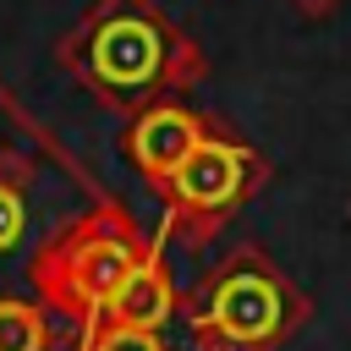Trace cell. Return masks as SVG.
I'll return each mask as SVG.
<instances>
[{
    "mask_svg": "<svg viewBox=\"0 0 351 351\" xmlns=\"http://www.w3.org/2000/svg\"><path fill=\"white\" fill-rule=\"evenodd\" d=\"M137 241L115 225H93V230H77L66 247H55L49 258L38 252V269L33 280L77 318H93L104 313V302L121 291V280L137 269Z\"/></svg>",
    "mask_w": 351,
    "mask_h": 351,
    "instance_id": "1",
    "label": "cell"
},
{
    "mask_svg": "<svg viewBox=\"0 0 351 351\" xmlns=\"http://www.w3.org/2000/svg\"><path fill=\"white\" fill-rule=\"evenodd\" d=\"M170 66V33L159 27V16H148L143 5H121L110 11L93 38H88V77L104 93L137 99L148 93Z\"/></svg>",
    "mask_w": 351,
    "mask_h": 351,
    "instance_id": "2",
    "label": "cell"
},
{
    "mask_svg": "<svg viewBox=\"0 0 351 351\" xmlns=\"http://www.w3.org/2000/svg\"><path fill=\"white\" fill-rule=\"evenodd\" d=\"M197 324L230 346H269L285 324V291L263 269H230L208 291V307L197 313Z\"/></svg>",
    "mask_w": 351,
    "mask_h": 351,
    "instance_id": "3",
    "label": "cell"
},
{
    "mask_svg": "<svg viewBox=\"0 0 351 351\" xmlns=\"http://www.w3.org/2000/svg\"><path fill=\"white\" fill-rule=\"evenodd\" d=\"M247 176H252L247 148H236L225 137H203L170 176V192H176V208H186V214H225L247 192Z\"/></svg>",
    "mask_w": 351,
    "mask_h": 351,
    "instance_id": "4",
    "label": "cell"
},
{
    "mask_svg": "<svg viewBox=\"0 0 351 351\" xmlns=\"http://www.w3.org/2000/svg\"><path fill=\"white\" fill-rule=\"evenodd\" d=\"M197 143H203V126H197V115L181 110V104H154V110H143V115L132 121V137H126L132 165H137L148 181H159V186H170V176L181 170V159H186Z\"/></svg>",
    "mask_w": 351,
    "mask_h": 351,
    "instance_id": "5",
    "label": "cell"
},
{
    "mask_svg": "<svg viewBox=\"0 0 351 351\" xmlns=\"http://www.w3.org/2000/svg\"><path fill=\"white\" fill-rule=\"evenodd\" d=\"M104 313L121 329H159L176 313V291H170V274L159 269V258H137V269L121 280V291L104 302Z\"/></svg>",
    "mask_w": 351,
    "mask_h": 351,
    "instance_id": "6",
    "label": "cell"
},
{
    "mask_svg": "<svg viewBox=\"0 0 351 351\" xmlns=\"http://www.w3.org/2000/svg\"><path fill=\"white\" fill-rule=\"evenodd\" d=\"M44 346H49L44 313L27 302H0V351H44Z\"/></svg>",
    "mask_w": 351,
    "mask_h": 351,
    "instance_id": "7",
    "label": "cell"
},
{
    "mask_svg": "<svg viewBox=\"0 0 351 351\" xmlns=\"http://www.w3.org/2000/svg\"><path fill=\"white\" fill-rule=\"evenodd\" d=\"M93 351H165V346H159L154 329H121V324H110V329L93 340Z\"/></svg>",
    "mask_w": 351,
    "mask_h": 351,
    "instance_id": "8",
    "label": "cell"
},
{
    "mask_svg": "<svg viewBox=\"0 0 351 351\" xmlns=\"http://www.w3.org/2000/svg\"><path fill=\"white\" fill-rule=\"evenodd\" d=\"M22 225H27L22 197L11 192V181H0V252H11V247L22 241Z\"/></svg>",
    "mask_w": 351,
    "mask_h": 351,
    "instance_id": "9",
    "label": "cell"
}]
</instances>
